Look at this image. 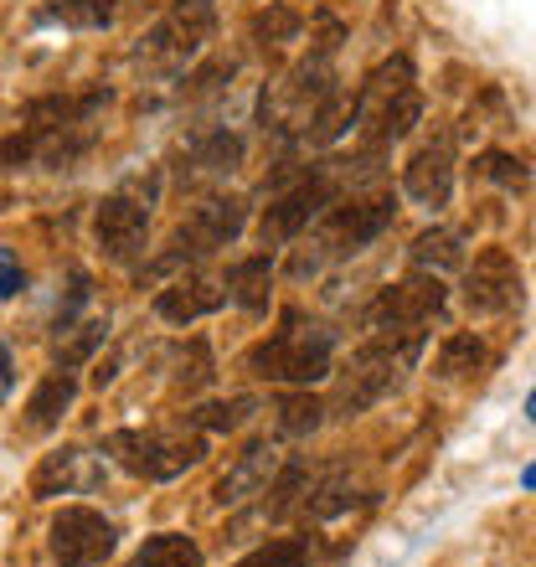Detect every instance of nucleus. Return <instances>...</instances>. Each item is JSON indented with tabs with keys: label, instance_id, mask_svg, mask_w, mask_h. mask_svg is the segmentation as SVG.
<instances>
[{
	"label": "nucleus",
	"instance_id": "nucleus-1",
	"mask_svg": "<svg viewBox=\"0 0 536 567\" xmlns=\"http://www.w3.org/2000/svg\"><path fill=\"white\" fill-rule=\"evenodd\" d=\"M330 351H336V336L326 326H305L299 315H284V330H274L268 341H258L248 351V372L258 382L310 388V382L330 377Z\"/></svg>",
	"mask_w": 536,
	"mask_h": 567
},
{
	"label": "nucleus",
	"instance_id": "nucleus-2",
	"mask_svg": "<svg viewBox=\"0 0 536 567\" xmlns=\"http://www.w3.org/2000/svg\"><path fill=\"white\" fill-rule=\"evenodd\" d=\"M155 192H161V181L155 176L150 181L130 176L99 202V212H93V238H99V254H104L109 264H134V258L145 254Z\"/></svg>",
	"mask_w": 536,
	"mask_h": 567
},
{
	"label": "nucleus",
	"instance_id": "nucleus-3",
	"mask_svg": "<svg viewBox=\"0 0 536 567\" xmlns=\"http://www.w3.org/2000/svg\"><path fill=\"white\" fill-rule=\"evenodd\" d=\"M444 310V279L433 269H418L408 279L388 284L367 310V330L382 341H423V326Z\"/></svg>",
	"mask_w": 536,
	"mask_h": 567
},
{
	"label": "nucleus",
	"instance_id": "nucleus-4",
	"mask_svg": "<svg viewBox=\"0 0 536 567\" xmlns=\"http://www.w3.org/2000/svg\"><path fill=\"white\" fill-rule=\"evenodd\" d=\"M104 449L140 480H176L192 464H202L207 439L202 433L186 439V433H165V429H120L104 439Z\"/></svg>",
	"mask_w": 536,
	"mask_h": 567
},
{
	"label": "nucleus",
	"instance_id": "nucleus-5",
	"mask_svg": "<svg viewBox=\"0 0 536 567\" xmlns=\"http://www.w3.org/2000/svg\"><path fill=\"white\" fill-rule=\"evenodd\" d=\"M398 217V196L392 192H377V196H357V202H341V207L326 212V223H320V258H315V269L326 264V258H346V254H361L367 243H377L382 233L392 227Z\"/></svg>",
	"mask_w": 536,
	"mask_h": 567
},
{
	"label": "nucleus",
	"instance_id": "nucleus-6",
	"mask_svg": "<svg viewBox=\"0 0 536 567\" xmlns=\"http://www.w3.org/2000/svg\"><path fill=\"white\" fill-rule=\"evenodd\" d=\"M47 547L62 567H104L120 547V532L104 511L93 506H62L47 526Z\"/></svg>",
	"mask_w": 536,
	"mask_h": 567
},
{
	"label": "nucleus",
	"instance_id": "nucleus-7",
	"mask_svg": "<svg viewBox=\"0 0 536 567\" xmlns=\"http://www.w3.org/2000/svg\"><path fill=\"white\" fill-rule=\"evenodd\" d=\"M243 227H248V207H243L238 196L202 202V207H192V217L181 223V233H176V243H171V254H165L161 269H171V264H186V258L217 254V248H227V243L243 238Z\"/></svg>",
	"mask_w": 536,
	"mask_h": 567
},
{
	"label": "nucleus",
	"instance_id": "nucleus-8",
	"mask_svg": "<svg viewBox=\"0 0 536 567\" xmlns=\"http://www.w3.org/2000/svg\"><path fill=\"white\" fill-rule=\"evenodd\" d=\"M464 305L470 315H506L522 305V264L511 248H480L464 269Z\"/></svg>",
	"mask_w": 536,
	"mask_h": 567
},
{
	"label": "nucleus",
	"instance_id": "nucleus-9",
	"mask_svg": "<svg viewBox=\"0 0 536 567\" xmlns=\"http://www.w3.org/2000/svg\"><path fill=\"white\" fill-rule=\"evenodd\" d=\"M330 176H305L299 186H289L284 196H274V207L264 212V223H258V243L264 248H279V243H289V238H299L305 227L320 217V212H330Z\"/></svg>",
	"mask_w": 536,
	"mask_h": 567
},
{
	"label": "nucleus",
	"instance_id": "nucleus-10",
	"mask_svg": "<svg viewBox=\"0 0 536 567\" xmlns=\"http://www.w3.org/2000/svg\"><path fill=\"white\" fill-rule=\"evenodd\" d=\"M402 192L429 212L449 207V196H454V155H449L444 140H439V145H423L413 161H408V171H402Z\"/></svg>",
	"mask_w": 536,
	"mask_h": 567
},
{
	"label": "nucleus",
	"instance_id": "nucleus-11",
	"mask_svg": "<svg viewBox=\"0 0 536 567\" xmlns=\"http://www.w3.org/2000/svg\"><path fill=\"white\" fill-rule=\"evenodd\" d=\"M223 299H227L223 284L196 279V274H192V279L165 284L161 295H155V315H161L165 326H192V320H202V315L223 310Z\"/></svg>",
	"mask_w": 536,
	"mask_h": 567
},
{
	"label": "nucleus",
	"instance_id": "nucleus-12",
	"mask_svg": "<svg viewBox=\"0 0 536 567\" xmlns=\"http://www.w3.org/2000/svg\"><path fill=\"white\" fill-rule=\"evenodd\" d=\"M274 470H279L274 449H268V444H248L238 454V464H233V470H227V475L212 485V501H217V506H243L248 495H264L268 491Z\"/></svg>",
	"mask_w": 536,
	"mask_h": 567
},
{
	"label": "nucleus",
	"instance_id": "nucleus-13",
	"mask_svg": "<svg viewBox=\"0 0 536 567\" xmlns=\"http://www.w3.org/2000/svg\"><path fill=\"white\" fill-rule=\"evenodd\" d=\"M73 398H78L73 367H58V372H47L42 382H37V392L27 398V423H31L37 433H42V429H58L62 413L73 408Z\"/></svg>",
	"mask_w": 536,
	"mask_h": 567
},
{
	"label": "nucleus",
	"instance_id": "nucleus-14",
	"mask_svg": "<svg viewBox=\"0 0 536 567\" xmlns=\"http://www.w3.org/2000/svg\"><path fill=\"white\" fill-rule=\"evenodd\" d=\"M268 284H274V248L238 258V264L227 269V299L243 305V310L264 315L268 310Z\"/></svg>",
	"mask_w": 536,
	"mask_h": 567
},
{
	"label": "nucleus",
	"instance_id": "nucleus-15",
	"mask_svg": "<svg viewBox=\"0 0 536 567\" xmlns=\"http://www.w3.org/2000/svg\"><path fill=\"white\" fill-rule=\"evenodd\" d=\"M491 367V351L480 341L475 330H454L444 346H439V361H433V372L444 377V382H464V377H480Z\"/></svg>",
	"mask_w": 536,
	"mask_h": 567
},
{
	"label": "nucleus",
	"instance_id": "nucleus-16",
	"mask_svg": "<svg viewBox=\"0 0 536 567\" xmlns=\"http://www.w3.org/2000/svg\"><path fill=\"white\" fill-rule=\"evenodd\" d=\"M418 120H423V93H418V89L392 93L388 104H377L372 114H367V124H372V140H377V145H392V140H402Z\"/></svg>",
	"mask_w": 536,
	"mask_h": 567
},
{
	"label": "nucleus",
	"instance_id": "nucleus-17",
	"mask_svg": "<svg viewBox=\"0 0 536 567\" xmlns=\"http://www.w3.org/2000/svg\"><path fill=\"white\" fill-rule=\"evenodd\" d=\"M31 495L37 501H58V495H68L78 485V449H52V454H42V464L31 470Z\"/></svg>",
	"mask_w": 536,
	"mask_h": 567
},
{
	"label": "nucleus",
	"instance_id": "nucleus-18",
	"mask_svg": "<svg viewBox=\"0 0 536 567\" xmlns=\"http://www.w3.org/2000/svg\"><path fill=\"white\" fill-rule=\"evenodd\" d=\"M130 567H202V547L186 532H161V537H145Z\"/></svg>",
	"mask_w": 536,
	"mask_h": 567
},
{
	"label": "nucleus",
	"instance_id": "nucleus-19",
	"mask_svg": "<svg viewBox=\"0 0 536 567\" xmlns=\"http://www.w3.org/2000/svg\"><path fill=\"white\" fill-rule=\"evenodd\" d=\"M326 413H330V408L320 403L310 388H299V392H284V398H279V419H274V423H279L284 439H310V433L326 423Z\"/></svg>",
	"mask_w": 536,
	"mask_h": 567
},
{
	"label": "nucleus",
	"instance_id": "nucleus-20",
	"mask_svg": "<svg viewBox=\"0 0 536 567\" xmlns=\"http://www.w3.org/2000/svg\"><path fill=\"white\" fill-rule=\"evenodd\" d=\"M413 264L418 269H433V274H444V269H460L464 264V248H460V238L449 233V227H423L413 238Z\"/></svg>",
	"mask_w": 536,
	"mask_h": 567
},
{
	"label": "nucleus",
	"instance_id": "nucleus-21",
	"mask_svg": "<svg viewBox=\"0 0 536 567\" xmlns=\"http://www.w3.org/2000/svg\"><path fill=\"white\" fill-rule=\"evenodd\" d=\"M243 161V140L227 135V130H217V135H207L202 145L192 150V165L202 171V176H233Z\"/></svg>",
	"mask_w": 536,
	"mask_h": 567
},
{
	"label": "nucleus",
	"instance_id": "nucleus-22",
	"mask_svg": "<svg viewBox=\"0 0 536 567\" xmlns=\"http://www.w3.org/2000/svg\"><path fill=\"white\" fill-rule=\"evenodd\" d=\"M42 21H62V27H83L99 31L114 21V0H52Z\"/></svg>",
	"mask_w": 536,
	"mask_h": 567
},
{
	"label": "nucleus",
	"instance_id": "nucleus-23",
	"mask_svg": "<svg viewBox=\"0 0 536 567\" xmlns=\"http://www.w3.org/2000/svg\"><path fill=\"white\" fill-rule=\"evenodd\" d=\"M258 413V398H248V392H238V398H223V403H207V408H196V429H207V433H233L243 429V423Z\"/></svg>",
	"mask_w": 536,
	"mask_h": 567
},
{
	"label": "nucleus",
	"instance_id": "nucleus-24",
	"mask_svg": "<svg viewBox=\"0 0 536 567\" xmlns=\"http://www.w3.org/2000/svg\"><path fill=\"white\" fill-rule=\"evenodd\" d=\"M305 563H310V537H274L233 567H305Z\"/></svg>",
	"mask_w": 536,
	"mask_h": 567
},
{
	"label": "nucleus",
	"instance_id": "nucleus-25",
	"mask_svg": "<svg viewBox=\"0 0 536 567\" xmlns=\"http://www.w3.org/2000/svg\"><path fill=\"white\" fill-rule=\"evenodd\" d=\"M299 27H305V16H299L295 6H284V0H274L268 11H258L254 37H258L264 47H284V42H295V37H299Z\"/></svg>",
	"mask_w": 536,
	"mask_h": 567
},
{
	"label": "nucleus",
	"instance_id": "nucleus-26",
	"mask_svg": "<svg viewBox=\"0 0 536 567\" xmlns=\"http://www.w3.org/2000/svg\"><path fill=\"white\" fill-rule=\"evenodd\" d=\"M217 377V367H212V346L196 336V341H186L181 346V357H176V388H186V392H202Z\"/></svg>",
	"mask_w": 536,
	"mask_h": 567
},
{
	"label": "nucleus",
	"instance_id": "nucleus-27",
	"mask_svg": "<svg viewBox=\"0 0 536 567\" xmlns=\"http://www.w3.org/2000/svg\"><path fill=\"white\" fill-rule=\"evenodd\" d=\"M475 176L480 181H495V186H511V192H516V186L526 181V165L516 161L511 150H485V155L475 161Z\"/></svg>",
	"mask_w": 536,
	"mask_h": 567
},
{
	"label": "nucleus",
	"instance_id": "nucleus-28",
	"mask_svg": "<svg viewBox=\"0 0 536 567\" xmlns=\"http://www.w3.org/2000/svg\"><path fill=\"white\" fill-rule=\"evenodd\" d=\"M109 341V320H89V326H78V336L68 346H58V367H83V361Z\"/></svg>",
	"mask_w": 536,
	"mask_h": 567
},
{
	"label": "nucleus",
	"instance_id": "nucleus-29",
	"mask_svg": "<svg viewBox=\"0 0 536 567\" xmlns=\"http://www.w3.org/2000/svg\"><path fill=\"white\" fill-rule=\"evenodd\" d=\"M0 269H6V289H0V295L16 299V295H21V269H16V254H11V248L0 254Z\"/></svg>",
	"mask_w": 536,
	"mask_h": 567
},
{
	"label": "nucleus",
	"instance_id": "nucleus-30",
	"mask_svg": "<svg viewBox=\"0 0 536 567\" xmlns=\"http://www.w3.org/2000/svg\"><path fill=\"white\" fill-rule=\"evenodd\" d=\"M0 361H6V377H0V388L11 392V388H16V351H11V341L0 346Z\"/></svg>",
	"mask_w": 536,
	"mask_h": 567
},
{
	"label": "nucleus",
	"instance_id": "nucleus-31",
	"mask_svg": "<svg viewBox=\"0 0 536 567\" xmlns=\"http://www.w3.org/2000/svg\"><path fill=\"white\" fill-rule=\"evenodd\" d=\"M522 491H536V464H526L522 470Z\"/></svg>",
	"mask_w": 536,
	"mask_h": 567
},
{
	"label": "nucleus",
	"instance_id": "nucleus-32",
	"mask_svg": "<svg viewBox=\"0 0 536 567\" xmlns=\"http://www.w3.org/2000/svg\"><path fill=\"white\" fill-rule=\"evenodd\" d=\"M526 419L536 423V392H532V398H526Z\"/></svg>",
	"mask_w": 536,
	"mask_h": 567
}]
</instances>
